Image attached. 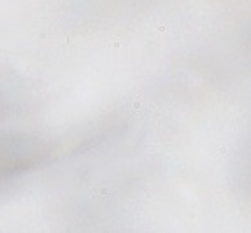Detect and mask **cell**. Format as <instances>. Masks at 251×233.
<instances>
[{"label":"cell","mask_w":251,"mask_h":233,"mask_svg":"<svg viewBox=\"0 0 251 233\" xmlns=\"http://www.w3.org/2000/svg\"><path fill=\"white\" fill-rule=\"evenodd\" d=\"M53 154L51 146L26 135H7L0 138V182L18 174L39 167Z\"/></svg>","instance_id":"cell-1"}]
</instances>
